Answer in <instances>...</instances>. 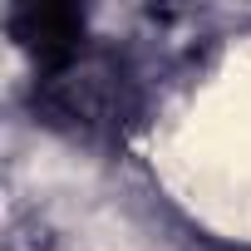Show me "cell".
Instances as JSON below:
<instances>
[{
    "mask_svg": "<svg viewBox=\"0 0 251 251\" xmlns=\"http://www.w3.org/2000/svg\"><path fill=\"white\" fill-rule=\"evenodd\" d=\"M10 40L30 54L35 74H45L89 45V20L74 5H20L10 10Z\"/></svg>",
    "mask_w": 251,
    "mask_h": 251,
    "instance_id": "2",
    "label": "cell"
},
{
    "mask_svg": "<svg viewBox=\"0 0 251 251\" xmlns=\"http://www.w3.org/2000/svg\"><path fill=\"white\" fill-rule=\"evenodd\" d=\"M35 113L79 143H113L138 118V74L118 50L89 40L64 64L35 74Z\"/></svg>",
    "mask_w": 251,
    "mask_h": 251,
    "instance_id": "1",
    "label": "cell"
}]
</instances>
